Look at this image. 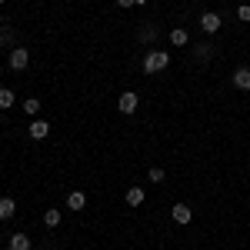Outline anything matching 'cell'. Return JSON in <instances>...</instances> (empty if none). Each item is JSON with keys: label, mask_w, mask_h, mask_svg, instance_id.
Wrapping results in <instances>:
<instances>
[{"label": "cell", "mask_w": 250, "mask_h": 250, "mask_svg": "<svg viewBox=\"0 0 250 250\" xmlns=\"http://www.w3.org/2000/svg\"><path fill=\"white\" fill-rule=\"evenodd\" d=\"M170 43L173 47H187V43H190V34H187L184 27H173L170 30Z\"/></svg>", "instance_id": "obj_12"}, {"label": "cell", "mask_w": 250, "mask_h": 250, "mask_svg": "<svg viewBox=\"0 0 250 250\" xmlns=\"http://www.w3.org/2000/svg\"><path fill=\"white\" fill-rule=\"evenodd\" d=\"M17 213V200L14 197H0V220H10Z\"/></svg>", "instance_id": "obj_10"}, {"label": "cell", "mask_w": 250, "mask_h": 250, "mask_svg": "<svg viewBox=\"0 0 250 250\" xmlns=\"http://www.w3.org/2000/svg\"><path fill=\"white\" fill-rule=\"evenodd\" d=\"M170 217H173V224H180V227H184V224H190V220H193V210L187 207V204H173Z\"/></svg>", "instance_id": "obj_6"}, {"label": "cell", "mask_w": 250, "mask_h": 250, "mask_svg": "<svg viewBox=\"0 0 250 250\" xmlns=\"http://www.w3.org/2000/svg\"><path fill=\"white\" fill-rule=\"evenodd\" d=\"M117 7L120 10H130V7H137V0H117Z\"/></svg>", "instance_id": "obj_20"}, {"label": "cell", "mask_w": 250, "mask_h": 250, "mask_svg": "<svg viewBox=\"0 0 250 250\" xmlns=\"http://www.w3.org/2000/svg\"><path fill=\"white\" fill-rule=\"evenodd\" d=\"M10 250H34L27 233H10Z\"/></svg>", "instance_id": "obj_11"}, {"label": "cell", "mask_w": 250, "mask_h": 250, "mask_svg": "<svg viewBox=\"0 0 250 250\" xmlns=\"http://www.w3.org/2000/svg\"><path fill=\"white\" fill-rule=\"evenodd\" d=\"M0 3H7V0H0Z\"/></svg>", "instance_id": "obj_22"}, {"label": "cell", "mask_w": 250, "mask_h": 250, "mask_svg": "<svg viewBox=\"0 0 250 250\" xmlns=\"http://www.w3.org/2000/svg\"><path fill=\"white\" fill-rule=\"evenodd\" d=\"M27 134H30V140H43V137L50 134V124H47V120H40V117H34V120H30V127H27Z\"/></svg>", "instance_id": "obj_5"}, {"label": "cell", "mask_w": 250, "mask_h": 250, "mask_svg": "<svg viewBox=\"0 0 250 250\" xmlns=\"http://www.w3.org/2000/svg\"><path fill=\"white\" fill-rule=\"evenodd\" d=\"M137 7H147V0H137Z\"/></svg>", "instance_id": "obj_21"}, {"label": "cell", "mask_w": 250, "mask_h": 250, "mask_svg": "<svg viewBox=\"0 0 250 250\" xmlns=\"http://www.w3.org/2000/svg\"><path fill=\"white\" fill-rule=\"evenodd\" d=\"M230 80H233L237 90H250V67H237L230 74Z\"/></svg>", "instance_id": "obj_7"}, {"label": "cell", "mask_w": 250, "mask_h": 250, "mask_svg": "<svg viewBox=\"0 0 250 250\" xmlns=\"http://www.w3.org/2000/svg\"><path fill=\"white\" fill-rule=\"evenodd\" d=\"M197 23H200V30H204V34H210V37H213V34H217V30L224 27V17H220L217 10H204Z\"/></svg>", "instance_id": "obj_3"}, {"label": "cell", "mask_w": 250, "mask_h": 250, "mask_svg": "<svg viewBox=\"0 0 250 250\" xmlns=\"http://www.w3.org/2000/svg\"><path fill=\"white\" fill-rule=\"evenodd\" d=\"M167 67H170V54H167V50L150 47V50L144 54V74H164Z\"/></svg>", "instance_id": "obj_1"}, {"label": "cell", "mask_w": 250, "mask_h": 250, "mask_svg": "<svg viewBox=\"0 0 250 250\" xmlns=\"http://www.w3.org/2000/svg\"><path fill=\"white\" fill-rule=\"evenodd\" d=\"M164 177H167L164 167H150V170H147V180H150V184H164Z\"/></svg>", "instance_id": "obj_18"}, {"label": "cell", "mask_w": 250, "mask_h": 250, "mask_svg": "<svg viewBox=\"0 0 250 250\" xmlns=\"http://www.w3.org/2000/svg\"><path fill=\"white\" fill-rule=\"evenodd\" d=\"M127 204H130V207H140V204H144V187H130V190H127Z\"/></svg>", "instance_id": "obj_15"}, {"label": "cell", "mask_w": 250, "mask_h": 250, "mask_svg": "<svg viewBox=\"0 0 250 250\" xmlns=\"http://www.w3.org/2000/svg\"><path fill=\"white\" fill-rule=\"evenodd\" d=\"M60 217H63V213H60L57 207H50V210H43V224H47V227H57Z\"/></svg>", "instance_id": "obj_16"}, {"label": "cell", "mask_w": 250, "mask_h": 250, "mask_svg": "<svg viewBox=\"0 0 250 250\" xmlns=\"http://www.w3.org/2000/svg\"><path fill=\"white\" fill-rule=\"evenodd\" d=\"M237 20H247L250 23V3H240V7H237Z\"/></svg>", "instance_id": "obj_19"}, {"label": "cell", "mask_w": 250, "mask_h": 250, "mask_svg": "<svg viewBox=\"0 0 250 250\" xmlns=\"http://www.w3.org/2000/svg\"><path fill=\"white\" fill-rule=\"evenodd\" d=\"M23 114H30V117H37V114H40V100H37V97L23 100Z\"/></svg>", "instance_id": "obj_17"}, {"label": "cell", "mask_w": 250, "mask_h": 250, "mask_svg": "<svg viewBox=\"0 0 250 250\" xmlns=\"http://www.w3.org/2000/svg\"><path fill=\"white\" fill-rule=\"evenodd\" d=\"M137 107H140V97H137L134 90H124V94L117 97V110H120V114H127V117H130V114L137 110Z\"/></svg>", "instance_id": "obj_4"}, {"label": "cell", "mask_w": 250, "mask_h": 250, "mask_svg": "<svg viewBox=\"0 0 250 250\" xmlns=\"http://www.w3.org/2000/svg\"><path fill=\"white\" fill-rule=\"evenodd\" d=\"M137 37H140V43H147V47H150V43H154V40H157V27H154V23H144Z\"/></svg>", "instance_id": "obj_13"}, {"label": "cell", "mask_w": 250, "mask_h": 250, "mask_svg": "<svg viewBox=\"0 0 250 250\" xmlns=\"http://www.w3.org/2000/svg\"><path fill=\"white\" fill-rule=\"evenodd\" d=\"M83 207H87V193L83 190H74L70 197H67V210L77 213V210H83Z\"/></svg>", "instance_id": "obj_9"}, {"label": "cell", "mask_w": 250, "mask_h": 250, "mask_svg": "<svg viewBox=\"0 0 250 250\" xmlns=\"http://www.w3.org/2000/svg\"><path fill=\"white\" fill-rule=\"evenodd\" d=\"M7 67H10V70H27V67H30V50H27V47H10Z\"/></svg>", "instance_id": "obj_2"}, {"label": "cell", "mask_w": 250, "mask_h": 250, "mask_svg": "<svg viewBox=\"0 0 250 250\" xmlns=\"http://www.w3.org/2000/svg\"><path fill=\"white\" fill-rule=\"evenodd\" d=\"M14 100H17V94H14L10 87H0V110H10Z\"/></svg>", "instance_id": "obj_14"}, {"label": "cell", "mask_w": 250, "mask_h": 250, "mask_svg": "<svg viewBox=\"0 0 250 250\" xmlns=\"http://www.w3.org/2000/svg\"><path fill=\"white\" fill-rule=\"evenodd\" d=\"M210 57H213V43H210V40H204V43L193 47V60H197V63H207Z\"/></svg>", "instance_id": "obj_8"}]
</instances>
